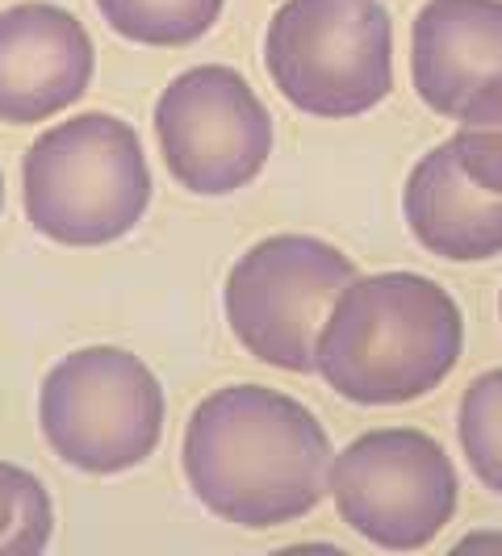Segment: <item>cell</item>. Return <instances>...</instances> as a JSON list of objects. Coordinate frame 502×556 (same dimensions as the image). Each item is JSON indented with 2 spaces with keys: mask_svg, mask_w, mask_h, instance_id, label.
I'll list each match as a JSON object with an SVG mask.
<instances>
[{
  "mask_svg": "<svg viewBox=\"0 0 502 556\" xmlns=\"http://www.w3.org/2000/svg\"><path fill=\"white\" fill-rule=\"evenodd\" d=\"M180 465L210 515L264 531L298 523L331 494L335 452L298 397L226 386L189 415Z\"/></svg>",
  "mask_w": 502,
  "mask_h": 556,
  "instance_id": "obj_1",
  "label": "cell"
},
{
  "mask_svg": "<svg viewBox=\"0 0 502 556\" xmlns=\"http://www.w3.org/2000/svg\"><path fill=\"white\" fill-rule=\"evenodd\" d=\"M465 318L444 285L418 273L356 277L318 334V372L339 397L402 406L431 393L461 361Z\"/></svg>",
  "mask_w": 502,
  "mask_h": 556,
  "instance_id": "obj_2",
  "label": "cell"
},
{
  "mask_svg": "<svg viewBox=\"0 0 502 556\" xmlns=\"http://www.w3.org/2000/svg\"><path fill=\"white\" fill-rule=\"evenodd\" d=\"M22 201L38 235L63 248H105L151 205V167L130 122L80 113L51 126L22 160Z\"/></svg>",
  "mask_w": 502,
  "mask_h": 556,
  "instance_id": "obj_3",
  "label": "cell"
},
{
  "mask_svg": "<svg viewBox=\"0 0 502 556\" xmlns=\"http://www.w3.org/2000/svg\"><path fill=\"white\" fill-rule=\"evenodd\" d=\"M264 67L302 113H368L393 88L390 13L381 0H285L264 34Z\"/></svg>",
  "mask_w": 502,
  "mask_h": 556,
  "instance_id": "obj_4",
  "label": "cell"
},
{
  "mask_svg": "<svg viewBox=\"0 0 502 556\" xmlns=\"http://www.w3.org/2000/svg\"><path fill=\"white\" fill-rule=\"evenodd\" d=\"M42 440L80 473H126L164 440L160 377L122 348H80L47 372L38 393Z\"/></svg>",
  "mask_w": 502,
  "mask_h": 556,
  "instance_id": "obj_5",
  "label": "cell"
},
{
  "mask_svg": "<svg viewBox=\"0 0 502 556\" xmlns=\"http://www.w3.org/2000/svg\"><path fill=\"white\" fill-rule=\"evenodd\" d=\"M356 280L352 260L310 235H273L235 260L226 277V323L255 361L314 372L318 334L335 298Z\"/></svg>",
  "mask_w": 502,
  "mask_h": 556,
  "instance_id": "obj_6",
  "label": "cell"
},
{
  "mask_svg": "<svg viewBox=\"0 0 502 556\" xmlns=\"http://www.w3.org/2000/svg\"><path fill=\"white\" fill-rule=\"evenodd\" d=\"M456 490L444 444L415 427L364 431L331 465L339 519L393 553L431 544L456 515Z\"/></svg>",
  "mask_w": 502,
  "mask_h": 556,
  "instance_id": "obj_7",
  "label": "cell"
},
{
  "mask_svg": "<svg viewBox=\"0 0 502 556\" xmlns=\"http://www.w3.org/2000/svg\"><path fill=\"white\" fill-rule=\"evenodd\" d=\"M155 139L167 172L197 197H226L251 185L273 155V113L251 84L223 63H201L164 88Z\"/></svg>",
  "mask_w": 502,
  "mask_h": 556,
  "instance_id": "obj_8",
  "label": "cell"
},
{
  "mask_svg": "<svg viewBox=\"0 0 502 556\" xmlns=\"http://www.w3.org/2000/svg\"><path fill=\"white\" fill-rule=\"evenodd\" d=\"M92 67V38L76 13L47 0H22L0 13V122L29 126L76 105Z\"/></svg>",
  "mask_w": 502,
  "mask_h": 556,
  "instance_id": "obj_9",
  "label": "cell"
},
{
  "mask_svg": "<svg viewBox=\"0 0 502 556\" xmlns=\"http://www.w3.org/2000/svg\"><path fill=\"white\" fill-rule=\"evenodd\" d=\"M411 72L427 110L461 117L502 76V0H427L415 17Z\"/></svg>",
  "mask_w": 502,
  "mask_h": 556,
  "instance_id": "obj_10",
  "label": "cell"
},
{
  "mask_svg": "<svg viewBox=\"0 0 502 556\" xmlns=\"http://www.w3.org/2000/svg\"><path fill=\"white\" fill-rule=\"evenodd\" d=\"M402 210L418 248L440 260L474 264L502 251V193H490L461 167L452 139L431 147L415 164Z\"/></svg>",
  "mask_w": 502,
  "mask_h": 556,
  "instance_id": "obj_11",
  "label": "cell"
},
{
  "mask_svg": "<svg viewBox=\"0 0 502 556\" xmlns=\"http://www.w3.org/2000/svg\"><path fill=\"white\" fill-rule=\"evenodd\" d=\"M226 0H97L101 17L142 47H189L223 17Z\"/></svg>",
  "mask_w": 502,
  "mask_h": 556,
  "instance_id": "obj_12",
  "label": "cell"
},
{
  "mask_svg": "<svg viewBox=\"0 0 502 556\" xmlns=\"http://www.w3.org/2000/svg\"><path fill=\"white\" fill-rule=\"evenodd\" d=\"M51 523L55 510L42 481L0 460V556H38L51 540Z\"/></svg>",
  "mask_w": 502,
  "mask_h": 556,
  "instance_id": "obj_13",
  "label": "cell"
},
{
  "mask_svg": "<svg viewBox=\"0 0 502 556\" xmlns=\"http://www.w3.org/2000/svg\"><path fill=\"white\" fill-rule=\"evenodd\" d=\"M461 452L486 490L502 494V368L481 372L461 397Z\"/></svg>",
  "mask_w": 502,
  "mask_h": 556,
  "instance_id": "obj_14",
  "label": "cell"
},
{
  "mask_svg": "<svg viewBox=\"0 0 502 556\" xmlns=\"http://www.w3.org/2000/svg\"><path fill=\"white\" fill-rule=\"evenodd\" d=\"M452 147L461 155V167L477 185H486L490 193H502V76L486 84L465 105Z\"/></svg>",
  "mask_w": 502,
  "mask_h": 556,
  "instance_id": "obj_15",
  "label": "cell"
},
{
  "mask_svg": "<svg viewBox=\"0 0 502 556\" xmlns=\"http://www.w3.org/2000/svg\"><path fill=\"white\" fill-rule=\"evenodd\" d=\"M0 210H4V176H0Z\"/></svg>",
  "mask_w": 502,
  "mask_h": 556,
  "instance_id": "obj_16",
  "label": "cell"
},
{
  "mask_svg": "<svg viewBox=\"0 0 502 556\" xmlns=\"http://www.w3.org/2000/svg\"><path fill=\"white\" fill-rule=\"evenodd\" d=\"M499 309H502V298H499Z\"/></svg>",
  "mask_w": 502,
  "mask_h": 556,
  "instance_id": "obj_17",
  "label": "cell"
}]
</instances>
